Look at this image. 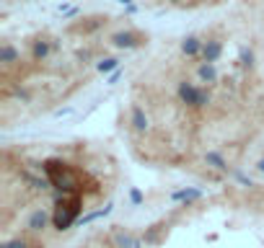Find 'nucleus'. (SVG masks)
Returning a JSON list of instances; mask_svg holds the SVG:
<instances>
[{
	"instance_id": "39448f33",
	"label": "nucleus",
	"mask_w": 264,
	"mask_h": 248,
	"mask_svg": "<svg viewBox=\"0 0 264 248\" xmlns=\"http://www.w3.org/2000/svg\"><path fill=\"white\" fill-rule=\"evenodd\" d=\"M112 245L114 248H143V240L124 228H117V230H112Z\"/></svg>"
},
{
	"instance_id": "f03ea898",
	"label": "nucleus",
	"mask_w": 264,
	"mask_h": 248,
	"mask_svg": "<svg viewBox=\"0 0 264 248\" xmlns=\"http://www.w3.org/2000/svg\"><path fill=\"white\" fill-rule=\"evenodd\" d=\"M80 210H83V194H57L52 210L55 230H70L75 222H80Z\"/></svg>"
},
{
	"instance_id": "9d476101",
	"label": "nucleus",
	"mask_w": 264,
	"mask_h": 248,
	"mask_svg": "<svg viewBox=\"0 0 264 248\" xmlns=\"http://www.w3.org/2000/svg\"><path fill=\"white\" fill-rule=\"evenodd\" d=\"M18 176H21V181H26L34 191H44V189H50V186H52V184H50V178H41V176H36V173H31V171H26V168H21Z\"/></svg>"
},
{
	"instance_id": "412c9836",
	"label": "nucleus",
	"mask_w": 264,
	"mask_h": 248,
	"mask_svg": "<svg viewBox=\"0 0 264 248\" xmlns=\"http://www.w3.org/2000/svg\"><path fill=\"white\" fill-rule=\"evenodd\" d=\"M129 202L132 205H143V191L140 189H129Z\"/></svg>"
},
{
	"instance_id": "a878e982",
	"label": "nucleus",
	"mask_w": 264,
	"mask_h": 248,
	"mask_svg": "<svg viewBox=\"0 0 264 248\" xmlns=\"http://www.w3.org/2000/svg\"><path fill=\"white\" fill-rule=\"evenodd\" d=\"M117 3H122V6H132V0H117Z\"/></svg>"
},
{
	"instance_id": "5701e85b",
	"label": "nucleus",
	"mask_w": 264,
	"mask_h": 248,
	"mask_svg": "<svg viewBox=\"0 0 264 248\" xmlns=\"http://www.w3.org/2000/svg\"><path fill=\"white\" fill-rule=\"evenodd\" d=\"M122 73H124V70H122V67H119V70H117V73H112V75H109V78H106V85H117V80L122 78Z\"/></svg>"
},
{
	"instance_id": "7ed1b4c3",
	"label": "nucleus",
	"mask_w": 264,
	"mask_h": 248,
	"mask_svg": "<svg viewBox=\"0 0 264 248\" xmlns=\"http://www.w3.org/2000/svg\"><path fill=\"white\" fill-rule=\"evenodd\" d=\"M176 93H179L182 104H187L189 109H202V106L210 104V93L205 88H197L194 83H187V80H182L176 85Z\"/></svg>"
},
{
	"instance_id": "ddd939ff",
	"label": "nucleus",
	"mask_w": 264,
	"mask_h": 248,
	"mask_svg": "<svg viewBox=\"0 0 264 248\" xmlns=\"http://www.w3.org/2000/svg\"><path fill=\"white\" fill-rule=\"evenodd\" d=\"M202 47H205V41L200 36H187L182 41V52L187 57H202Z\"/></svg>"
},
{
	"instance_id": "b1692460",
	"label": "nucleus",
	"mask_w": 264,
	"mask_h": 248,
	"mask_svg": "<svg viewBox=\"0 0 264 248\" xmlns=\"http://www.w3.org/2000/svg\"><path fill=\"white\" fill-rule=\"evenodd\" d=\"M70 111H73L70 106H65V109H57V111H55V117H65V114H70Z\"/></svg>"
},
{
	"instance_id": "20e7f679",
	"label": "nucleus",
	"mask_w": 264,
	"mask_h": 248,
	"mask_svg": "<svg viewBox=\"0 0 264 248\" xmlns=\"http://www.w3.org/2000/svg\"><path fill=\"white\" fill-rule=\"evenodd\" d=\"M109 41H112L117 49H135V47H140L145 39L140 34H135V31H117V34H112V39H109Z\"/></svg>"
},
{
	"instance_id": "aec40b11",
	"label": "nucleus",
	"mask_w": 264,
	"mask_h": 248,
	"mask_svg": "<svg viewBox=\"0 0 264 248\" xmlns=\"http://www.w3.org/2000/svg\"><path fill=\"white\" fill-rule=\"evenodd\" d=\"M231 176L236 178V181H238L241 186H254V181H251V178H249L246 173H241V171H231Z\"/></svg>"
},
{
	"instance_id": "f3484780",
	"label": "nucleus",
	"mask_w": 264,
	"mask_h": 248,
	"mask_svg": "<svg viewBox=\"0 0 264 248\" xmlns=\"http://www.w3.org/2000/svg\"><path fill=\"white\" fill-rule=\"evenodd\" d=\"M197 75H200L202 83H217V67L210 65V62H202L200 70H197Z\"/></svg>"
},
{
	"instance_id": "393cba45",
	"label": "nucleus",
	"mask_w": 264,
	"mask_h": 248,
	"mask_svg": "<svg viewBox=\"0 0 264 248\" xmlns=\"http://www.w3.org/2000/svg\"><path fill=\"white\" fill-rule=\"evenodd\" d=\"M256 168H259V171H261V173H264V158H261V161H259V163H256Z\"/></svg>"
},
{
	"instance_id": "4468645a",
	"label": "nucleus",
	"mask_w": 264,
	"mask_h": 248,
	"mask_svg": "<svg viewBox=\"0 0 264 248\" xmlns=\"http://www.w3.org/2000/svg\"><path fill=\"white\" fill-rule=\"evenodd\" d=\"M18 60H21V52L13 47L11 41H3V44H0V65H3V67H8V65L18 62Z\"/></svg>"
},
{
	"instance_id": "a211bd4d",
	"label": "nucleus",
	"mask_w": 264,
	"mask_h": 248,
	"mask_svg": "<svg viewBox=\"0 0 264 248\" xmlns=\"http://www.w3.org/2000/svg\"><path fill=\"white\" fill-rule=\"evenodd\" d=\"M254 49L251 47H241V52H238V62H241V67H246V70H251L254 67Z\"/></svg>"
},
{
	"instance_id": "f8f14e48",
	"label": "nucleus",
	"mask_w": 264,
	"mask_h": 248,
	"mask_svg": "<svg viewBox=\"0 0 264 248\" xmlns=\"http://www.w3.org/2000/svg\"><path fill=\"white\" fill-rule=\"evenodd\" d=\"M205 163H207L210 168H215V171H223V173H231V171H233V168L228 166V161H226V158L220 155L217 150H207V153H205Z\"/></svg>"
},
{
	"instance_id": "2eb2a0df",
	"label": "nucleus",
	"mask_w": 264,
	"mask_h": 248,
	"mask_svg": "<svg viewBox=\"0 0 264 248\" xmlns=\"http://www.w3.org/2000/svg\"><path fill=\"white\" fill-rule=\"evenodd\" d=\"M171 199L173 202H197V199H202V189H194V186H189V189H182V191H173L171 194Z\"/></svg>"
},
{
	"instance_id": "9b49d317",
	"label": "nucleus",
	"mask_w": 264,
	"mask_h": 248,
	"mask_svg": "<svg viewBox=\"0 0 264 248\" xmlns=\"http://www.w3.org/2000/svg\"><path fill=\"white\" fill-rule=\"evenodd\" d=\"M52 52H55V44H50L47 39H36V41L31 44V57H34L36 62H44Z\"/></svg>"
},
{
	"instance_id": "dca6fc26",
	"label": "nucleus",
	"mask_w": 264,
	"mask_h": 248,
	"mask_svg": "<svg viewBox=\"0 0 264 248\" xmlns=\"http://www.w3.org/2000/svg\"><path fill=\"white\" fill-rule=\"evenodd\" d=\"M96 70H99L101 75H112V73L119 70V60H117V57H104V60L96 62Z\"/></svg>"
},
{
	"instance_id": "bb28decb",
	"label": "nucleus",
	"mask_w": 264,
	"mask_h": 248,
	"mask_svg": "<svg viewBox=\"0 0 264 248\" xmlns=\"http://www.w3.org/2000/svg\"><path fill=\"white\" fill-rule=\"evenodd\" d=\"M171 3H176V6H184V3H187V0H171Z\"/></svg>"
},
{
	"instance_id": "423d86ee",
	"label": "nucleus",
	"mask_w": 264,
	"mask_h": 248,
	"mask_svg": "<svg viewBox=\"0 0 264 248\" xmlns=\"http://www.w3.org/2000/svg\"><path fill=\"white\" fill-rule=\"evenodd\" d=\"M50 220H52V215L44 210V207H39V210H34L31 215H29V220H26V228L31 230V233H41L44 228L50 225Z\"/></svg>"
},
{
	"instance_id": "0eeeda50",
	"label": "nucleus",
	"mask_w": 264,
	"mask_h": 248,
	"mask_svg": "<svg viewBox=\"0 0 264 248\" xmlns=\"http://www.w3.org/2000/svg\"><path fill=\"white\" fill-rule=\"evenodd\" d=\"M106 24V16H94V18H80V24H73L70 26V31L73 34H91V31H96V29H101Z\"/></svg>"
},
{
	"instance_id": "1a4fd4ad",
	"label": "nucleus",
	"mask_w": 264,
	"mask_h": 248,
	"mask_svg": "<svg viewBox=\"0 0 264 248\" xmlns=\"http://www.w3.org/2000/svg\"><path fill=\"white\" fill-rule=\"evenodd\" d=\"M220 55H223V41H220V39H207L205 47H202V62L215 65L220 60Z\"/></svg>"
},
{
	"instance_id": "4be33fe9",
	"label": "nucleus",
	"mask_w": 264,
	"mask_h": 248,
	"mask_svg": "<svg viewBox=\"0 0 264 248\" xmlns=\"http://www.w3.org/2000/svg\"><path fill=\"white\" fill-rule=\"evenodd\" d=\"M13 93H16L18 98H24V101H31V93L26 91V88H21V85H18V88H13Z\"/></svg>"
},
{
	"instance_id": "6ab92c4d",
	"label": "nucleus",
	"mask_w": 264,
	"mask_h": 248,
	"mask_svg": "<svg viewBox=\"0 0 264 248\" xmlns=\"http://www.w3.org/2000/svg\"><path fill=\"white\" fill-rule=\"evenodd\" d=\"M0 248H44V245H26L24 238H16V240H6Z\"/></svg>"
},
{
	"instance_id": "f257e3e1",
	"label": "nucleus",
	"mask_w": 264,
	"mask_h": 248,
	"mask_svg": "<svg viewBox=\"0 0 264 248\" xmlns=\"http://www.w3.org/2000/svg\"><path fill=\"white\" fill-rule=\"evenodd\" d=\"M41 171H44V178H50L52 189H57V194H83L85 191L83 184H91V186L99 189V184L94 181V178H88L73 163L60 161V158H50V161H44Z\"/></svg>"
},
{
	"instance_id": "6e6552de",
	"label": "nucleus",
	"mask_w": 264,
	"mask_h": 248,
	"mask_svg": "<svg viewBox=\"0 0 264 248\" xmlns=\"http://www.w3.org/2000/svg\"><path fill=\"white\" fill-rule=\"evenodd\" d=\"M129 122H132V129H135V132H148V127H150L148 114H145V109L140 104H132V109H129Z\"/></svg>"
}]
</instances>
